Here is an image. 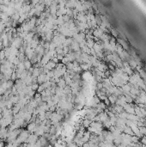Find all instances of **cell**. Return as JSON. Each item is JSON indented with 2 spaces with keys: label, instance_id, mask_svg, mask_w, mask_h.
Instances as JSON below:
<instances>
[{
  "label": "cell",
  "instance_id": "cell-1",
  "mask_svg": "<svg viewBox=\"0 0 146 147\" xmlns=\"http://www.w3.org/2000/svg\"><path fill=\"white\" fill-rule=\"evenodd\" d=\"M38 140H39V138H38V136L36 135V134H30L29 137V138H28V140H27V144H35Z\"/></svg>",
  "mask_w": 146,
  "mask_h": 147
},
{
  "label": "cell",
  "instance_id": "cell-2",
  "mask_svg": "<svg viewBox=\"0 0 146 147\" xmlns=\"http://www.w3.org/2000/svg\"><path fill=\"white\" fill-rule=\"evenodd\" d=\"M36 127H37V124L35 123V122H29L27 126V131L29 133H32V132H35Z\"/></svg>",
  "mask_w": 146,
  "mask_h": 147
},
{
  "label": "cell",
  "instance_id": "cell-3",
  "mask_svg": "<svg viewBox=\"0 0 146 147\" xmlns=\"http://www.w3.org/2000/svg\"><path fill=\"white\" fill-rule=\"evenodd\" d=\"M24 66H25V70H27V71H29L30 68H32V63H31V61L30 60H29V59H27V60H25L24 62Z\"/></svg>",
  "mask_w": 146,
  "mask_h": 147
},
{
  "label": "cell",
  "instance_id": "cell-4",
  "mask_svg": "<svg viewBox=\"0 0 146 147\" xmlns=\"http://www.w3.org/2000/svg\"><path fill=\"white\" fill-rule=\"evenodd\" d=\"M117 99H118L117 96H116L115 95H113V94L108 96V100H109L110 103H112V104H114V102H116Z\"/></svg>",
  "mask_w": 146,
  "mask_h": 147
},
{
  "label": "cell",
  "instance_id": "cell-5",
  "mask_svg": "<svg viewBox=\"0 0 146 147\" xmlns=\"http://www.w3.org/2000/svg\"><path fill=\"white\" fill-rule=\"evenodd\" d=\"M11 19H12L13 21H18V20L20 19V15L18 14V12H16L12 17H11Z\"/></svg>",
  "mask_w": 146,
  "mask_h": 147
},
{
  "label": "cell",
  "instance_id": "cell-6",
  "mask_svg": "<svg viewBox=\"0 0 146 147\" xmlns=\"http://www.w3.org/2000/svg\"><path fill=\"white\" fill-rule=\"evenodd\" d=\"M5 58V48L2 50H0V60H4Z\"/></svg>",
  "mask_w": 146,
  "mask_h": 147
},
{
  "label": "cell",
  "instance_id": "cell-7",
  "mask_svg": "<svg viewBox=\"0 0 146 147\" xmlns=\"http://www.w3.org/2000/svg\"><path fill=\"white\" fill-rule=\"evenodd\" d=\"M80 67L82 68V70H84V71H88L89 69H90V66L87 65V64H81Z\"/></svg>",
  "mask_w": 146,
  "mask_h": 147
},
{
  "label": "cell",
  "instance_id": "cell-8",
  "mask_svg": "<svg viewBox=\"0 0 146 147\" xmlns=\"http://www.w3.org/2000/svg\"><path fill=\"white\" fill-rule=\"evenodd\" d=\"M39 85H40L39 84H33L31 85V90H34V91H35V92H37L38 88H39Z\"/></svg>",
  "mask_w": 146,
  "mask_h": 147
},
{
  "label": "cell",
  "instance_id": "cell-9",
  "mask_svg": "<svg viewBox=\"0 0 146 147\" xmlns=\"http://www.w3.org/2000/svg\"><path fill=\"white\" fill-rule=\"evenodd\" d=\"M21 63V62H20V60H19V59H18V57H16L15 58V59L13 60V62H12V64L14 65H16V66H17L19 65V64Z\"/></svg>",
  "mask_w": 146,
  "mask_h": 147
},
{
  "label": "cell",
  "instance_id": "cell-10",
  "mask_svg": "<svg viewBox=\"0 0 146 147\" xmlns=\"http://www.w3.org/2000/svg\"><path fill=\"white\" fill-rule=\"evenodd\" d=\"M111 33H112V35L114 36L115 38H117V37H118V35H119V33H118V32L116 31L115 29H111Z\"/></svg>",
  "mask_w": 146,
  "mask_h": 147
},
{
  "label": "cell",
  "instance_id": "cell-11",
  "mask_svg": "<svg viewBox=\"0 0 146 147\" xmlns=\"http://www.w3.org/2000/svg\"><path fill=\"white\" fill-rule=\"evenodd\" d=\"M82 147H91V146H90V144H89V143L87 142V143H84Z\"/></svg>",
  "mask_w": 146,
  "mask_h": 147
},
{
  "label": "cell",
  "instance_id": "cell-12",
  "mask_svg": "<svg viewBox=\"0 0 146 147\" xmlns=\"http://www.w3.org/2000/svg\"><path fill=\"white\" fill-rule=\"evenodd\" d=\"M0 114H2V108H0Z\"/></svg>",
  "mask_w": 146,
  "mask_h": 147
},
{
  "label": "cell",
  "instance_id": "cell-13",
  "mask_svg": "<svg viewBox=\"0 0 146 147\" xmlns=\"http://www.w3.org/2000/svg\"><path fill=\"white\" fill-rule=\"evenodd\" d=\"M1 34H2V33H0V36H1Z\"/></svg>",
  "mask_w": 146,
  "mask_h": 147
}]
</instances>
